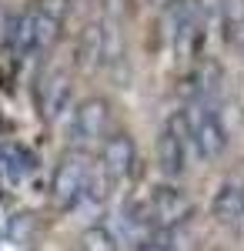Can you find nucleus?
I'll list each match as a JSON object with an SVG mask.
<instances>
[{
	"label": "nucleus",
	"instance_id": "obj_1",
	"mask_svg": "<svg viewBox=\"0 0 244 251\" xmlns=\"http://www.w3.org/2000/svg\"><path fill=\"white\" fill-rule=\"evenodd\" d=\"M91 157L80 154V151H71L57 161L54 174H50V201H54L60 211H71L77 201L87 194V184H91Z\"/></svg>",
	"mask_w": 244,
	"mask_h": 251
},
{
	"label": "nucleus",
	"instance_id": "obj_2",
	"mask_svg": "<svg viewBox=\"0 0 244 251\" xmlns=\"http://www.w3.org/2000/svg\"><path fill=\"white\" fill-rule=\"evenodd\" d=\"M184 117H188V127H191V141L197 144L201 157H221L227 148V131L221 124V117L214 111H207L204 104H188L184 107Z\"/></svg>",
	"mask_w": 244,
	"mask_h": 251
},
{
	"label": "nucleus",
	"instance_id": "obj_3",
	"mask_svg": "<svg viewBox=\"0 0 244 251\" xmlns=\"http://www.w3.org/2000/svg\"><path fill=\"white\" fill-rule=\"evenodd\" d=\"M150 218H154V225L157 228H177V225H184L191 218V201L188 194L181 191V188H174V184H164V188H154L150 194Z\"/></svg>",
	"mask_w": 244,
	"mask_h": 251
},
{
	"label": "nucleus",
	"instance_id": "obj_4",
	"mask_svg": "<svg viewBox=\"0 0 244 251\" xmlns=\"http://www.w3.org/2000/svg\"><path fill=\"white\" fill-rule=\"evenodd\" d=\"M60 37V24L50 17H44L40 10L24 14V20L17 24V47L24 54H37V50H50Z\"/></svg>",
	"mask_w": 244,
	"mask_h": 251
},
{
	"label": "nucleus",
	"instance_id": "obj_5",
	"mask_svg": "<svg viewBox=\"0 0 244 251\" xmlns=\"http://www.w3.org/2000/svg\"><path fill=\"white\" fill-rule=\"evenodd\" d=\"M134 161H137L134 137L121 134V131L111 134V137H104V144H100V164H104V171L111 174L114 181L131 177V174H134Z\"/></svg>",
	"mask_w": 244,
	"mask_h": 251
},
{
	"label": "nucleus",
	"instance_id": "obj_6",
	"mask_svg": "<svg viewBox=\"0 0 244 251\" xmlns=\"http://www.w3.org/2000/svg\"><path fill=\"white\" fill-rule=\"evenodd\" d=\"M107 127H111V104H107L104 97H87V100L77 104L74 131L80 137H87V141H104Z\"/></svg>",
	"mask_w": 244,
	"mask_h": 251
},
{
	"label": "nucleus",
	"instance_id": "obj_7",
	"mask_svg": "<svg viewBox=\"0 0 244 251\" xmlns=\"http://www.w3.org/2000/svg\"><path fill=\"white\" fill-rule=\"evenodd\" d=\"M71 97V74L67 71H50V77H44L37 84V104L44 117H57L64 111Z\"/></svg>",
	"mask_w": 244,
	"mask_h": 251
},
{
	"label": "nucleus",
	"instance_id": "obj_8",
	"mask_svg": "<svg viewBox=\"0 0 244 251\" xmlns=\"http://www.w3.org/2000/svg\"><path fill=\"white\" fill-rule=\"evenodd\" d=\"M157 168H161L164 177H177L188 168L184 164V141L174 134L171 127H164L161 137H157Z\"/></svg>",
	"mask_w": 244,
	"mask_h": 251
},
{
	"label": "nucleus",
	"instance_id": "obj_9",
	"mask_svg": "<svg viewBox=\"0 0 244 251\" xmlns=\"http://www.w3.org/2000/svg\"><path fill=\"white\" fill-rule=\"evenodd\" d=\"M74 60L77 67H94L104 60V24H87L77 37L74 47Z\"/></svg>",
	"mask_w": 244,
	"mask_h": 251
},
{
	"label": "nucleus",
	"instance_id": "obj_10",
	"mask_svg": "<svg viewBox=\"0 0 244 251\" xmlns=\"http://www.w3.org/2000/svg\"><path fill=\"white\" fill-rule=\"evenodd\" d=\"M211 211L224 225L241 221L244 218V188L241 184H221V191L214 194V201H211Z\"/></svg>",
	"mask_w": 244,
	"mask_h": 251
},
{
	"label": "nucleus",
	"instance_id": "obj_11",
	"mask_svg": "<svg viewBox=\"0 0 244 251\" xmlns=\"http://www.w3.org/2000/svg\"><path fill=\"white\" fill-rule=\"evenodd\" d=\"M80 251H117V241L107 228H87L80 234Z\"/></svg>",
	"mask_w": 244,
	"mask_h": 251
},
{
	"label": "nucleus",
	"instance_id": "obj_12",
	"mask_svg": "<svg viewBox=\"0 0 244 251\" xmlns=\"http://www.w3.org/2000/svg\"><path fill=\"white\" fill-rule=\"evenodd\" d=\"M221 24H224V34H231L234 27L244 24V0H221Z\"/></svg>",
	"mask_w": 244,
	"mask_h": 251
},
{
	"label": "nucleus",
	"instance_id": "obj_13",
	"mask_svg": "<svg viewBox=\"0 0 244 251\" xmlns=\"http://www.w3.org/2000/svg\"><path fill=\"white\" fill-rule=\"evenodd\" d=\"M34 10H40L44 17L57 20V24H64L67 10H71V0H37V7H34Z\"/></svg>",
	"mask_w": 244,
	"mask_h": 251
},
{
	"label": "nucleus",
	"instance_id": "obj_14",
	"mask_svg": "<svg viewBox=\"0 0 244 251\" xmlns=\"http://www.w3.org/2000/svg\"><path fill=\"white\" fill-rule=\"evenodd\" d=\"M34 228H37V225H34V218H30V214H17V218L10 221V231H14V234H27V238H30Z\"/></svg>",
	"mask_w": 244,
	"mask_h": 251
},
{
	"label": "nucleus",
	"instance_id": "obj_15",
	"mask_svg": "<svg viewBox=\"0 0 244 251\" xmlns=\"http://www.w3.org/2000/svg\"><path fill=\"white\" fill-rule=\"evenodd\" d=\"M137 251H171V248L164 245V241H157V238H147V241H144Z\"/></svg>",
	"mask_w": 244,
	"mask_h": 251
}]
</instances>
